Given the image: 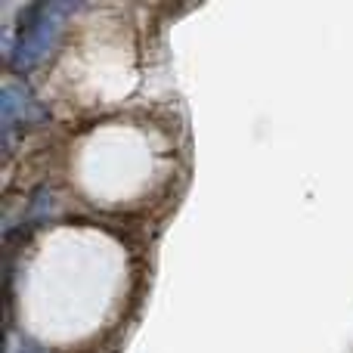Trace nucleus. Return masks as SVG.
<instances>
[{
    "label": "nucleus",
    "instance_id": "f03ea898",
    "mask_svg": "<svg viewBox=\"0 0 353 353\" xmlns=\"http://www.w3.org/2000/svg\"><path fill=\"white\" fill-rule=\"evenodd\" d=\"M19 118H22V121L41 118V105H37L34 99H28L25 93H19L16 84H6L3 87V130H6V137L12 134Z\"/></svg>",
    "mask_w": 353,
    "mask_h": 353
},
{
    "label": "nucleus",
    "instance_id": "20e7f679",
    "mask_svg": "<svg viewBox=\"0 0 353 353\" xmlns=\"http://www.w3.org/2000/svg\"><path fill=\"white\" fill-rule=\"evenodd\" d=\"M19 353H43V350H37V347H31V344H28V347H22Z\"/></svg>",
    "mask_w": 353,
    "mask_h": 353
},
{
    "label": "nucleus",
    "instance_id": "f257e3e1",
    "mask_svg": "<svg viewBox=\"0 0 353 353\" xmlns=\"http://www.w3.org/2000/svg\"><path fill=\"white\" fill-rule=\"evenodd\" d=\"M72 6L68 3H37L28 6V12L22 16V31L19 41L10 47V62L12 68H34L43 56L50 53V47L56 43L62 31V16H68Z\"/></svg>",
    "mask_w": 353,
    "mask_h": 353
},
{
    "label": "nucleus",
    "instance_id": "7ed1b4c3",
    "mask_svg": "<svg viewBox=\"0 0 353 353\" xmlns=\"http://www.w3.org/2000/svg\"><path fill=\"white\" fill-rule=\"evenodd\" d=\"M56 211V199H53V192L50 189H37L34 195H31V201H28V226H34L37 220H47L50 214Z\"/></svg>",
    "mask_w": 353,
    "mask_h": 353
}]
</instances>
